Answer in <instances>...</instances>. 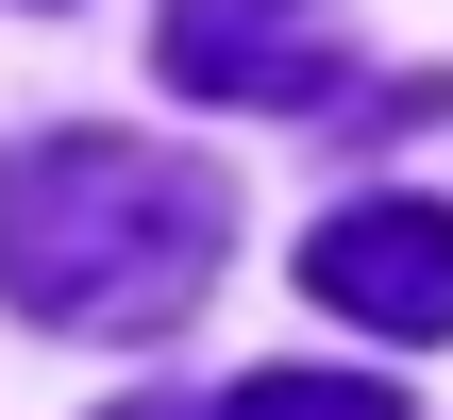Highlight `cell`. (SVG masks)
Masks as SVG:
<instances>
[{
  "instance_id": "cell-1",
  "label": "cell",
  "mask_w": 453,
  "mask_h": 420,
  "mask_svg": "<svg viewBox=\"0 0 453 420\" xmlns=\"http://www.w3.org/2000/svg\"><path fill=\"white\" fill-rule=\"evenodd\" d=\"M219 168L151 135H34L0 168V303H34L50 337H168L219 286Z\"/></svg>"
},
{
  "instance_id": "cell-2",
  "label": "cell",
  "mask_w": 453,
  "mask_h": 420,
  "mask_svg": "<svg viewBox=\"0 0 453 420\" xmlns=\"http://www.w3.org/2000/svg\"><path fill=\"white\" fill-rule=\"evenodd\" d=\"M303 286L336 303V320H370V337H453V219L437 202H336L319 236H303Z\"/></svg>"
},
{
  "instance_id": "cell-3",
  "label": "cell",
  "mask_w": 453,
  "mask_h": 420,
  "mask_svg": "<svg viewBox=\"0 0 453 420\" xmlns=\"http://www.w3.org/2000/svg\"><path fill=\"white\" fill-rule=\"evenodd\" d=\"M151 67L185 101H319L336 84V34H319V0H168L151 17Z\"/></svg>"
},
{
  "instance_id": "cell-4",
  "label": "cell",
  "mask_w": 453,
  "mask_h": 420,
  "mask_svg": "<svg viewBox=\"0 0 453 420\" xmlns=\"http://www.w3.org/2000/svg\"><path fill=\"white\" fill-rule=\"evenodd\" d=\"M219 420H403L387 387H353V370H252Z\"/></svg>"
},
{
  "instance_id": "cell-5",
  "label": "cell",
  "mask_w": 453,
  "mask_h": 420,
  "mask_svg": "<svg viewBox=\"0 0 453 420\" xmlns=\"http://www.w3.org/2000/svg\"><path fill=\"white\" fill-rule=\"evenodd\" d=\"M101 420H168V404H101Z\"/></svg>"
}]
</instances>
